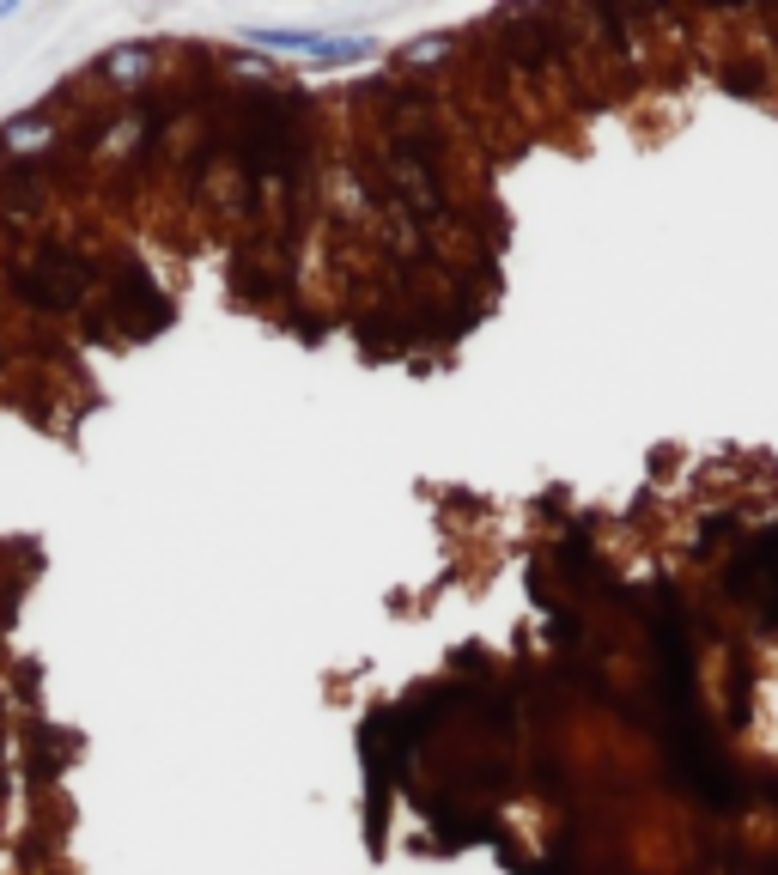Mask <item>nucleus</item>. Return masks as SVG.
<instances>
[{
  "label": "nucleus",
  "instance_id": "f257e3e1",
  "mask_svg": "<svg viewBox=\"0 0 778 875\" xmlns=\"http://www.w3.org/2000/svg\"><path fill=\"white\" fill-rule=\"evenodd\" d=\"M98 304L116 316L122 341H152L165 335L177 323V298L159 292V280H152V268L140 262V250L116 244L110 262H104V286H98Z\"/></svg>",
  "mask_w": 778,
  "mask_h": 875
},
{
  "label": "nucleus",
  "instance_id": "f03ea898",
  "mask_svg": "<svg viewBox=\"0 0 778 875\" xmlns=\"http://www.w3.org/2000/svg\"><path fill=\"white\" fill-rule=\"evenodd\" d=\"M244 43L280 49V55H317L323 67H347V61H371L377 43L353 37V31H310V25H244Z\"/></svg>",
  "mask_w": 778,
  "mask_h": 875
},
{
  "label": "nucleus",
  "instance_id": "7ed1b4c3",
  "mask_svg": "<svg viewBox=\"0 0 778 875\" xmlns=\"http://www.w3.org/2000/svg\"><path fill=\"white\" fill-rule=\"evenodd\" d=\"M19 748H25V778H31V790L61 784V772L80 760V736L61 730V724H25V730H19Z\"/></svg>",
  "mask_w": 778,
  "mask_h": 875
},
{
  "label": "nucleus",
  "instance_id": "20e7f679",
  "mask_svg": "<svg viewBox=\"0 0 778 875\" xmlns=\"http://www.w3.org/2000/svg\"><path fill=\"white\" fill-rule=\"evenodd\" d=\"M0 784H13V711L0 699Z\"/></svg>",
  "mask_w": 778,
  "mask_h": 875
}]
</instances>
